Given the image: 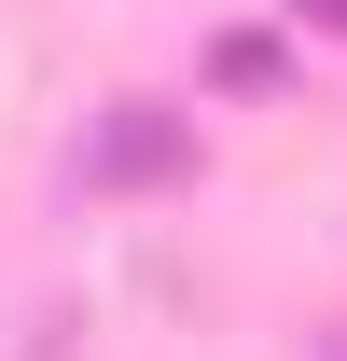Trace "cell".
<instances>
[{"instance_id":"7a4b0ae2","label":"cell","mask_w":347,"mask_h":361,"mask_svg":"<svg viewBox=\"0 0 347 361\" xmlns=\"http://www.w3.org/2000/svg\"><path fill=\"white\" fill-rule=\"evenodd\" d=\"M292 14H305V28H334V42H347V0H292Z\"/></svg>"},{"instance_id":"6da1fadb","label":"cell","mask_w":347,"mask_h":361,"mask_svg":"<svg viewBox=\"0 0 347 361\" xmlns=\"http://www.w3.org/2000/svg\"><path fill=\"white\" fill-rule=\"evenodd\" d=\"M195 167V126H181L167 97H111V126L84 139V180L97 195H139V180H181Z\"/></svg>"}]
</instances>
